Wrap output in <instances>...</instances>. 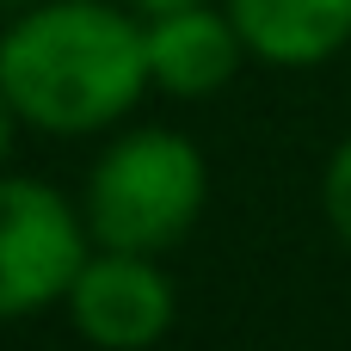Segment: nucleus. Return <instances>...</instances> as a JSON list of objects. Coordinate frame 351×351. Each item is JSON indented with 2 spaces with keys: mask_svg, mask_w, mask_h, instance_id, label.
Instances as JSON below:
<instances>
[{
  "mask_svg": "<svg viewBox=\"0 0 351 351\" xmlns=\"http://www.w3.org/2000/svg\"><path fill=\"white\" fill-rule=\"evenodd\" d=\"M142 12L111 0H31L0 31V93L43 136H93L148 93Z\"/></svg>",
  "mask_w": 351,
  "mask_h": 351,
  "instance_id": "obj_1",
  "label": "nucleus"
},
{
  "mask_svg": "<svg viewBox=\"0 0 351 351\" xmlns=\"http://www.w3.org/2000/svg\"><path fill=\"white\" fill-rule=\"evenodd\" d=\"M204 191H210V173H204V154L191 136L130 130L93 160L80 216H86L93 247L167 253L204 216Z\"/></svg>",
  "mask_w": 351,
  "mask_h": 351,
  "instance_id": "obj_2",
  "label": "nucleus"
},
{
  "mask_svg": "<svg viewBox=\"0 0 351 351\" xmlns=\"http://www.w3.org/2000/svg\"><path fill=\"white\" fill-rule=\"evenodd\" d=\"M86 253V216L62 191L0 173V321H25L43 302H62Z\"/></svg>",
  "mask_w": 351,
  "mask_h": 351,
  "instance_id": "obj_3",
  "label": "nucleus"
},
{
  "mask_svg": "<svg viewBox=\"0 0 351 351\" xmlns=\"http://www.w3.org/2000/svg\"><path fill=\"white\" fill-rule=\"evenodd\" d=\"M62 302L74 333L93 339L99 351H142L173 327V284L154 265V253L93 247Z\"/></svg>",
  "mask_w": 351,
  "mask_h": 351,
  "instance_id": "obj_4",
  "label": "nucleus"
},
{
  "mask_svg": "<svg viewBox=\"0 0 351 351\" xmlns=\"http://www.w3.org/2000/svg\"><path fill=\"white\" fill-rule=\"evenodd\" d=\"M142 37H148V80L173 99H204V93L228 86L241 74V56H247L228 6L216 12L210 0L142 19Z\"/></svg>",
  "mask_w": 351,
  "mask_h": 351,
  "instance_id": "obj_5",
  "label": "nucleus"
},
{
  "mask_svg": "<svg viewBox=\"0 0 351 351\" xmlns=\"http://www.w3.org/2000/svg\"><path fill=\"white\" fill-rule=\"evenodd\" d=\"M247 56L271 68H315L351 43V0H222Z\"/></svg>",
  "mask_w": 351,
  "mask_h": 351,
  "instance_id": "obj_6",
  "label": "nucleus"
},
{
  "mask_svg": "<svg viewBox=\"0 0 351 351\" xmlns=\"http://www.w3.org/2000/svg\"><path fill=\"white\" fill-rule=\"evenodd\" d=\"M321 210H327L333 234L351 247V136L333 148V160H327V173H321Z\"/></svg>",
  "mask_w": 351,
  "mask_h": 351,
  "instance_id": "obj_7",
  "label": "nucleus"
},
{
  "mask_svg": "<svg viewBox=\"0 0 351 351\" xmlns=\"http://www.w3.org/2000/svg\"><path fill=\"white\" fill-rule=\"evenodd\" d=\"M130 12H142V19H154V12H173V6H197V0H123Z\"/></svg>",
  "mask_w": 351,
  "mask_h": 351,
  "instance_id": "obj_8",
  "label": "nucleus"
},
{
  "mask_svg": "<svg viewBox=\"0 0 351 351\" xmlns=\"http://www.w3.org/2000/svg\"><path fill=\"white\" fill-rule=\"evenodd\" d=\"M12 123H19V117H12V105H6V93H0V160H6V148H12Z\"/></svg>",
  "mask_w": 351,
  "mask_h": 351,
  "instance_id": "obj_9",
  "label": "nucleus"
},
{
  "mask_svg": "<svg viewBox=\"0 0 351 351\" xmlns=\"http://www.w3.org/2000/svg\"><path fill=\"white\" fill-rule=\"evenodd\" d=\"M0 6H31V0H0Z\"/></svg>",
  "mask_w": 351,
  "mask_h": 351,
  "instance_id": "obj_10",
  "label": "nucleus"
}]
</instances>
